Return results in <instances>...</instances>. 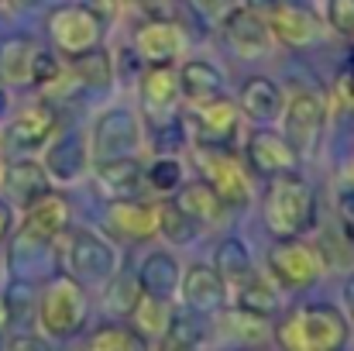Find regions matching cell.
Listing matches in <instances>:
<instances>
[{
	"label": "cell",
	"instance_id": "1",
	"mask_svg": "<svg viewBox=\"0 0 354 351\" xmlns=\"http://www.w3.org/2000/svg\"><path fill=\"white\" fill-rule=\"evenodd\" d=\"M348 334H351L348 317L330 303L299 307L275 331L286 351H341L348 345Z\"/></svg>",
	"mask_w": 354,
	"mask_h": 351
},
{
	"label": "cell",
	"instance_id": "2",
	"mask_svg": "<svg viewBox=\"0 0 354 351\" xmlns=\"http://www.w3.org/2000/svg\"><path fill=\"white\" fill-rule=\"evenodd\" d=\"M317 200L306 179L282 172L272 176V186L265 193V224L275 237H299L313 228Z\"/></svg>",
	"mask_w": 354,
	"mask_h": 351
},
{
	"label": "cell",
	"instance_id": "3",
	"mask_svg": "<svg viewBox=\"0 0 354 351\" xmlns=\"http://www.w3.org/2000/svg\"><path fill=\"white\" fill-rule=\"evenodd\" d=\"M86 321V293L83 282H76L73 276H55L48 282V289L38 300V324L48 338L66 341L73 334L83 331Z\"/></svg>",
	"mask_w": 354,
	"mask_h": 351
},
{
	"label": "cell",
	"instance_id": "4",
	"mask_svg": "<svg viewBox=\"0 0 354 351\" xmlns=\"http://www.w3.org/2000/svg\"><path fill=\"white\" fill-rule=\"evenodd\" d=\"M196 165L203 172V183L221 197L224 207H244L251 200V183L244 172V162L224 145H196Z\"/></svg>",
	"mask_w": 354,
	"mask_h": 351
},
{
	"label": "cell",
	"instance_id": "5",
	"mask_svg": "<svg viewBox=\"0 0 354 351\" xmlns=\"http://www.w3.org/2000/svg\"><path fill=\"white\" fill-rule=\"evenodd\" d=\"M268 272L272 282L286 289H306L324 276V255L299 237H279V244L268 251Z\"/></svg>",
	"mask_w": 354,
	"mask_h": 351
},
{
	"label": "cell",
	"instance_id": "6",
	"mask_svg": "<svg viewBox=\"0 0 354 351\" xmlns=\"http://www.w3.org/2000/svg\"><path fill=\"white\" fill-rule=\"evenodd\" d=\"M48 31H52V42L62 55H80L93 45H100V35H104V17L97 10H90L86 3H66V7H55L52 17H48Z\"/></svg>",
	"mask_w": 354,
	"mask_h": 351
},
{
	"label": "cell",
	"instance_id": "7",
	"mask_svg": "<svg viewBox=\"0 0 354 351\" xmlns=\"http://www.w3.org/2000/svg\"><path fill=\"white\" fill-rule=\"evenodd\" d=\"M324 124H327V104L317 90H296L282 107V134L299 155L317 148Z\"/></svg>",
	"mask_w": 354,
	"mask_h": 351
},
{
	"label": "cell",
	"instance_id": "8",
	"mask_svg": "<svg viewBox=\"0 0 354 351\" xmlns=\"http://www.w3.org/2000/svg\"><path fill=\"white\" fill-rule=\"evenodd\" d=\"M69 272L76 282H90V286H104L114 279L118 272V251L107 237L97 231H76L69 244Z\"/></svg>",
	"mask_w": 354,
	"mask_h": 351
},
{
	"label": "cell",
	"instance_id": "9",
	"mask_svg": "<svg viewBox=\"0 0 354 351\" xmlns=\"http://www.w3.org/2000/svg\"><path fill=\"white\" fill-rule=\"evenodd\" d=\"M221 31H224L227 45L234 48L237 55H244V59H261V55H268L272 45H275L268 21H265L254 7H231V10L221 17Z\"/></svg>",
	"mask_w": 354,
	"mask_h": 351
},
{
	"label": "cell",
	"instance_id": "10",
	"mask_svg": "<svg viewBox=\"0 0 354 351\" xmlns=\"http://www.w3.org/2000/svg\"><path fill=\"white\" fill-rule=\"evenodd\" d=\"M265 21L272 28V38L282 42V45H289V48H306V45L320 42V35H324L320 17L310 7L296 3V0H275L268 7V17Z\"/></svg>",
	"mask_w": 354,
	"mask_h": 351
},
{
	"label": "cell",
	"instance_id": "11",
	"mask_svg": "<svg viewBox=\"0 0 354 351\" xmlns=\"http://www.w3.org/2000/svg\"><path fill=\"white\" fill-rule=\"evenodd\" d=\"M141 148V124L134 111H107L93 124V159H118V155H134Z\"/></svg>",
	"mask_w": 354,
	"mask_h": 351
},
{
	"label": "cell",
	"instance_id": "12",
	"mask_svg": "<svg viewBox=\"0 0 354 351\" xmlns=\"http://www.w3.org/2000/svg\"><path fill=\"white\" fill-rule=\"evenodd\" d=\"M241 107H237L231 97H214L200 107H193V120H196V131H200V141L196 145H231L241 131Z\"/></svg>",
	"mask_w": 354,
	"mask_h": 351
},
{
	"label": "cell",
	"instance_id": "13",
	"mask_svg": "<svg viewBox=\"0 0 354 351\" xmlns=\"http://www.w3.org/2000/svg\"><path fill=\"white\" fill-rule=\"evenodd\" d=\"M244 159L261 176H282V172H292L296 169L299 152L289 145L286 134H279V131H258V134L248 138Z\"/></svg>",
	"mask_w": 354,
	"mask_h": 351
},
{
	"label": "cell",
	"instance_id": "14",
	"mask_svg": "<svg viewBox=\"0 0 354 351\" xmlns=\"http://www.w3.org/2000/svg\"><path fill=\"white\" fill-rule=\"evenodd\" d=\"M134 48L138 55H145L148 62H176L186 52V35L176 21L169 17H155L148 24L138 28L134 35Z\"/></svg>",
	"mask_w": 354,
	"mask_h": 351
},
{
	"label": "cell",
	"instance_id": "15",
	"mask_svg": "<svg viewBox=\"0 0 354 351\" xmlns=\"http://www.w3.org/2000/svg\"><path fill=\"white\" fill-rule=\"evenodd\" d=\"M45 172L52 183H76L86 169H90V148L83 141V134H62L48 145L45 152Z\"/></svg>",
	"mask_w": 354,
	"mask_h": 351
},
{
	"label": "cell",
	"instance_id": "16",
	"mask_svg": "<svg viewBox=\"0 0 354 351\" xmlns=\"http://www.w3.org/2000/svg\"><path fill=\"white\" fill-rule=\"evenodd\" d=\"M179 293H183L186 307L196 314H214L227 300V286L217 276V269H210V265H189L179 279Z\"/></svg>",
	"mask_w": 354,
	"mask_h": 351
},
{
	"label": "cell",
	"instance_id": "17",
	"mask_svg": "<svg viewBox=\"0 0 354 351\" xmlns=\"http://www.w3.org/2000/svg\"><path fill=\"white\" fill-rule=\"evenodd\" d=\"M66 224H69V204H66V197L62 193H41V197H35L28 207H24V231L38 234V237H45V241H52V237H59V234L66 231Z\"/></svg>",
	"mask_w": 354,
	"mask_h": 351
},
{
	"label": "cell",
	"instance_id": "18",
	"mask_svg": "<svg viewBox=\"0 0 354 351\" xmlns=\"http://www.w3.org/2000/svg\"><path fill=\"white\" fill-rule=\"evenodd\" d=\"M224 93V76L214 62L207 59H189L183 69H179V97L189 100V107H200L214 97Z\"/></svg>",
	"mask_w": 354,
	"mask_h": 351
},
{
	"label": "cell",
	"instance_id": "19",
	"mask_svg": "<svg viewBox=\"0 0 354 351\" xmlns=\"http://www.w3.org/2000/svg\"><path fill=\"white\" fill-rule=\"evenodd\" d=\"M107 217H111V228L120 231L124 237H151V234H158V207L145 204V200H134V197L114 200Z\"/></svg>",
	"mask_w": 354,
	"mask_h": 351
},
{
	"label": "cell",
	"instance_id": "20",
	"mask_svg": "<svg viewBox=\"0 0 354 351\" xmlns=\"http://www.w3.org/2000/svg\"><path fill=\"white\" fill-rule=\"evenodd\" d=\"M179 279H183L179 262H176V255H169V251H151V255L141 262V269H138V286H141V293L158 296V300H169V296L179 289Z\"/></svg>",
	"mask_w": 354,
	"mask_h": 351
},
{
	"label": "cell",
	"instance_id": "21",
	"mask_svg": "<svg viewBox=\"0 0 354 351\" xmlns=\"http://www.w3.org/2000/svg\"><path fill=\"white\" fill-rule=\"evenodd\" d=\"M237 107H241L244 117H251V120H258V124H268V120H279V117H282L286 100H282V90H279L272 80L254 76V80L244 83Z\"/></svg>",
	"mask_w": 354,
	"mask_h": 351
},
{
	"label": "cell",
	"instance_id": "22",
	"mask_svg": "<svg viewBox=\"0 0 354 351\" xmlns=\"http://www.w3.org/2000/svg\"><path fill=\"white\" fill-rule=\"evenodd\" d=\"M141 100L148 111H172L179 100V73L172 62H151L141 76Z\"/></svg>",
	"mask_w": 354,
	"mask_h": 351
},
{
	"label": "cell",
	"instance_id": "23",
	"mask_svg": "<svg viewBox=\"0 0 354 351\" xmlns=\"http://www.w3.org/2000/svg\"><path fill=\"white\" fill-rule=\"evenodd\" d=\"M48 172H45V165L41 162H35V159H17V162H10L7 169H3V190L14 197V200H21L24 207L35 200V197H41V193H48Z\"/></svg>",
	"mask_w": 354,
	"mask_h": 351
},
{
	"label": "cell",
	"instance_id": "24",
	"mask_svg": "<svg viewBox=\"0 0 354 351\" xmlns=\"http://www.w3.org/2000/svg\"><path fill=\"white\" fill-rule=\"evenodd\" d=\"M55 107L52 104H45V100H35V104H28L21 114L14 117V124H10V134H14V141L17 145H24V148H35V145H45L48 141V134L55 131Z\"/></svg>",
	"mask_w": 354,
	"mask_h": 351
},
{
	"label": "cell",
	"instance_id": "25",
	"mask_svg": "<svg viewBox=\"0 0 354 351\" xmlns=\"http://www.w3.org/2000/svg\"><path fill=\"white\" fill-rule=\"evenodd\" d=\"M97 183L114 193V197H134V190L145 183V169L134 155H118V159H100L97 162Z\"/></svg>",
	"mask_w": 354,
	"mask_h": 351
},
{
	"label": "cell",
	"instance_id": "26",
	"mask_svg": "<svg viewBox=\"0 0 354 351\" xmlns=\"http://www.w3.org/2000/svg\"><path fill=\"white\" fill-rule=\"evenodd\" d=\"M172 200L196 221V224H214V221H221V214H224V204H221V197L200 179V183H183L176 193H172Z\"/></svg>",
	"mask_w": 354,
	"mask_h": 351
},
{
	"label": "cell",
	"instance_id": "27",
	"mask_svg": "<svg viewBox=\"0 0 354 351\" xmlns=\"http://www.w3.org/2000/svg\"><path fill=\"white\" fill-rule=\"evenodd\" d=\"M214 269H217V276L224 279V286H231V289L254 276L251 255H248L244 241H237V237H224V241L217 244V251H214Z\"/></svg>",
	"mask_w": 354,
	"mask_h": 351
},
{
	"label": "cell",
	"instance_id": "28",
	"mask_svg": "<svg viewBox=\"0 0 354 351\" xmlns=\"http://www.w3.org/2000/svg\"><path fill=\"white\" fill-rule=\"evenodd\" d=\"M131 321H134V331L141 338H165L169 334V324H172L169 300H158V296L141 293L134 300V307H131Z\"/></svg>",
	"mask_w": 354,
	"mask_h": 351
},
{
	"label": "cell",
	"instance_id": "29",
	"mask_svg": "<svg viewBox=\"0 0 354 351\" xmlns=\"http://www.w3.org/2000/svg\"><path fill=\"white\" fill-rule=\"evenodd\" d=\"M73 76H76V83H83V87L107 90V87H111V80H114V62H111L107 48L93 45V48H86V52L73 55Z\"/></svg>",
	"mask_w": 354,
	"mask_h": 351
},
{
	"label": "cell",
	"instance_id": "30",
	"mask_svg": "<svg viewBox=\"0 0 354 351\" xmlns=\"http://www.w3.org/2000/svg\"><path fill=\"white\" fill-rule=\"evenodd\" d=\"M234 303L248 314H258V317H268L275 307H279V293H275V282L265 279V276H251L244 279L241 286H234Z\"/></svg>",
	"mask_w": 354,
	"mask_h": 351
},
{
	"label": "cell",
	"instance_id": "31",
	"mask_svg": "<svg viewBox=\"0 0 354 351\" xmlns=\"http://www.w3.org/2000/svg\"><path fill=\"white\" fill-rule=\"evenodd\" d=\"M35 52L38 48L28 38H7L0 45V80H7V83H31Z\"/></svg>",
	"mask_w": 354,
	"mask_h": 351
},
{
	"label": "cell",
	"instance_id": "32",
	"mask_svg": "<svg viewBox=\"0 0 354 351\" xmlns=\"http://www.w3.org/2000/svg\"><path fill=\"white\" fill-rule=\"evenodd\" d=\"M158 231L165 234L169 241H176V244H183V241H189V237H196L200 231V224L169 197L165 204H158Z\"/></svg>",
	"mask_w": 354,
	"mask_h": 351
},
{
	"label": "cell",
	"instance_id": "33",
	"mask_svg": "<svg viewBox=\"0 0 354 351\" xmlns=\"http://www.w3.org/2000/svg\"><path fill=\"white\" fill-rule=\"evenodd\" d=\"M145 183L158 193H176L183 183H186V172H183V162L176 155H158L148 169H145Z\"/></svg>",
	"mask_w": 354,
	"mask_h": 351
},
{
	"label": "cell",
	"instance_id": "34",
	"mask_svg": "<svg viewBox=\"0 0 354 351\" xmlns=\"http://www.w3.org/2000/svg\"><path fill=\"white\" fill-rule=\"evenodd\" d=\"M90 351H145V338L134 327L107 324L90 338Z\"/></svg>",
	"mask_w": 354,
	"mask_h": 351
},
{
	"label": "cell",
	"instance_id": "35",
	"mask_svg": "<svg viewBox=\"0 0 354 351\" xmlns=\"http://www.w3.org/2000/svg\"><path fill=\"white\" fill-rule=\"evenodd\" d=\"M227 324H231V334H234L237 341H248V345H254V341H261L265 334H268V327H265V317H258V314H248V310H231L227 314Z\"/></svg>",
	"mask_w": 354,
	"mask_h": 351
},
{
	"label": "cell",
	"instance_id": "36",
	"mask_svg": "<svg viewBox=\"0 0 354 351\" xmlns=\"http://www.w3.org/2000/svg\"><path fill=\"white\" fill-rule=\"evenodd\" d=\"M62 76V62L55 52H35V62H31V83L35 87H48V83H59Z\"/></svg>",
	"mask_w": 354,
	"mask_h": 351
},
{
	"label": "cell",
	"instance_id": "37",
	"mask_svg": "<svg viewBox=\"0 0 354 351\" xmlns=\"http://www.w3.org/2000/svg\"><path fill=\"white\" fill-rule=\"evenodd\" d=\"M327 24L337 35L354 38V0H327Z\"/></svg>",
	"mask_w": 354,
	"mask_h": 351
},
{
	"label": "cell",
	"instance_id": "38",
	"mask_svg": "<svg viewBox=\"0 0 354 351\" xmlns=\"http://www.w3.org/2000/svg\"><path fill=\"white\" fill-rule=\"evenodd\" d=\"M138 296H141V286H138V279H134V282H127V279H111L107 303H114L118 310L131 314V307H134V300H138Z\"/></svg>",
	"mask_w": 354,
	"mask_h": 351
},
{
	"label": "cell",
	"instance_id": "39",
	"mask_svg": "<svg viewBox=\"0 0 354 351\" xmlns=\"http://www.w3.org/2000/svg\"><path fill=\"white\" fill-rule=\"evenodd\" d=\"M189 7H193L196 14L210 17V21H221L231 7H237V0H189Z\"/></svg>",
	"mask_w": 354,
	"mask_h": 351
},
{
	"label": "cell",
	"instance_id": "40",
	"mask_svg": "<svg viewBox=\"0 0 354 351\" xmlns=\"http://www.w3.org/2000/svg\"><path fill=\"white\" fill-rule=\"evenodd\" d=\"M86 7L97 10L100 17H114V14H118V0H90Z\"/></svg>",
	"mask_w": 354,
	"mask_h": 351
},
{
	"label": "cell",
	"instance_id": "41",
	"mask_svg": "<svg viewBox=\"0 0 354 351\" xmlns=\"http://www.w3.org/2000/svg\"><path fill=\"white\" fill-rule=\"evenodd\" d=\"M14 351H48V348H45V341H38V338H21V341L14 345Z\"/></svg>",
	"mask_w": 354,
	"mask_h": 351
},
{
	"label": "cell",
	"instance_id": "42",
	"mask_svg": "<svg viewBox=\"0 0 354 351\" xmlns=\"http://www.w3.org/2000/svg\"><path fill=\"white\" fill-rule=\"evenodd\" d=\"M7 234H10V207L0 200V241H3Z\"/></svg>",
	"mask_w": 354,
	"mask_h": 351
},
{
	"label": "cell",
	"instance_id": "43",
	"mask_svg": "<svg viewBox=\"0 0 354 351\" xmlns=\"http://www.w3.org/2000/svg\"><path fill=\"white\" fill-rule=\"evenodd\" d=\"M348 310H351V321H354V276H351V282H348Z\"/></svg>",
	"mask_w": 354,
	"mask_h": 351
},
{
	"label": "cell",
	"instance_id": "44",
	"mask_svg": "<svg viewBox=\"0 0 354 351\" xmlns=\"http://www.w3.org/2000/svg\"><path fill=\"white\" fill-rule=\"evenodd\" d=\"M165 351H193V348H186V345H176V341H169V338H165Z\"/></svg>",
	"mask_w": 354,
	"mask_h": 351
},
{
	"label": "cell",
	"instance_id": "45",
	"mask_svg": "<svg viewBox=\"0 0 354 351\" xmlns=\"http://www.w3.org/2000/svg\"><path fill=\"white\" fill-rule=\"evenodd\" d=\"M275 0H248V7H272Z\"/></svg>",
	"mask_w": 354,
	"mask_h": 351
},
{
	"label": "cell",
	"instance_id": "46",
	"mask_svg": "<svg viewBox=\"0 0 354 351\" xmlns=\"http://www.w3.org/2000/svg\"><path fill=\"white\" fill-rule=\"evenodd\" d=\"M7 114V93H3V90H0V117Z\"/></svg>",
	"mask_w": 354,
	"mask_h": 351
},
{
	"label": "cell",
	"instance_id": "47",
	"mask_svg": "<svg viewBox=\"0 0 354 351\" xmlns=\"http://www.w3.org/2000/svg\"><path fill=\"white\" fill-rule=\"evenodd\" d=\"M3 321H7V303L0 300V324H3Z\"/></svg>",
	"mask_w": 354,
	"mask_h": 351
},
{
	"label": "cell",
	"instance_id": "48",
	"mask_svg": "<svg viewBox=\"0 0 354 351\" xmlns=\"http://www.w3.org/2000/svg\"><path fill=\"white\" fill-rule=\"evenodd\" d=\"M348 179H351V183H354V162H351V169H348Z\"/></svg>",
	"mask_w": 354,
	"mask_h": 351
},
{
	"label": "cell",
	"instance_id": "49",
	"mask_svg": "<svg viewBox=\"0 0 354 351\" xmlns=\"http://www.w3.org/2000/svg\"><path fill=\"white\" fill-rule=\"evenodd\" d=\"M0 272H3V258H0Z\"/></svg>",
	"mask_w": 354,
	"mask_h": 351
},
{
	"label": "cell",
	"instance_id": "50",
	"mask_svg": "<svg viewBox=\"0 0 354 351\" xmlns=\"http://www.w3.org/2000/svg\"><path fill=\"white\" fill-rule=\"evenodd\" d=\"M134 3H145V0H134Z\"/></svg>",
	"mask_w": 354,
	"mask_h": 351
},
{
	"label": "cell",
	"instance_id": "51",
	"mask_svg": "<svg viewBox=\"0 0 354 351\" xmlns=\"http://www.w3.org/2000/svg\"><path fill=\"white\" fill-rule=\"evenodd\" d=\"M0 348H3V341H0Z\"/></svg>",
	"mask_w": 354,
	"mask_h": 351
}]
</instances>
